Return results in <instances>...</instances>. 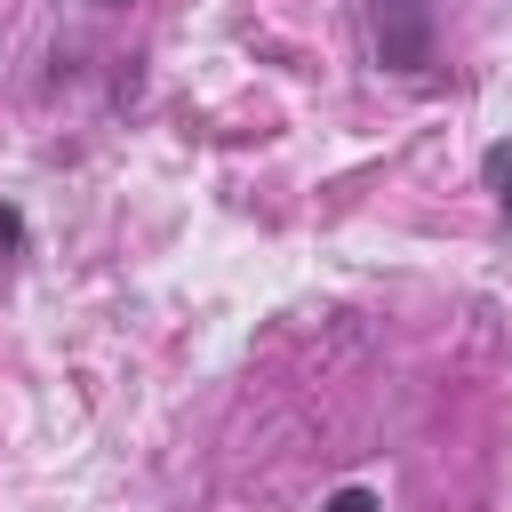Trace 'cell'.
I'll return each instance as SVG.
<instances>
[{
	"label": "cell",
	"mask_w": 512,
	"mask_h": 512,
	"mask_svg": "<svg viewBox=\"0 0 512 512\" xmlns=\"http://www.w3.org/2000/svg\"><path fill=\"white\" fill-rule=\"evenodd\" d=\"M368 48L384 72L424 80L440 64V0H368Z\"/></svg>",
	"instance_id": "6da1fadb"
},
{
	"label": "cell",
	"mask_w": 512,
	"mask_h": 512,
	"mask_svg": "<svg viewBox=\"0 0 512 512\" xmlns=\"http://www.w3.org/2000/svg\"><path fill=\"white\" fill-rule=\"evenodd\" d=\"M24 240H32V232H24V208H8V200H0V272L24 256Z\"/></svg>",
	"instance_id": "7a4b0ae2"
},
{
	"label": "cell",
	"mask_w": 512,
	"mask_h": 512,
	"mask_svg": "<svg viewBox=\"0 0 512 512\" xmlns=\"http://www.w3.org/2000/svg\"><path fill=\"white\" fill-rule=\"evenodd\" d=\"M480 168H488V184H496V208L512 216V144H488V160H480Z\"/></svg>",
	"instance_id": "3957f363"
},
{
	"label": "cell",
	"mask_w": 512,
	"mask_h": 512,
	"mask_svg": "<svg viewBox=\"0 0 512 512\" xmlns=\"http://www.w3.org/2000/svg\"><path fill=\"white\" fill-rule=\"evenodd\" d=\"M320 512H376V488H336Z\"/></svg>",
	"instance_id": "277c9868"
},
{
	"label": "cell",
	"mask_w": 512,
	"mask_h": 512,
	"mask_svg": "<svg viewBox=\"0 0 512 512\" xmlns=\"http://www.w3.org/2000/svg\"><path fill=\"white\" fill-rule=\"evenodd\" d=\"M104 8H128V0H104Z\"/></svg>",
	"instance_id": "5b68a950"
}]
</instances>
